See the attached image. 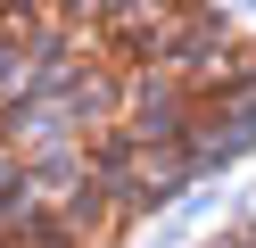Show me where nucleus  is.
<instances>
[{"label":"nucleus","mask_w":256,"mask_h":248,"mask_svg":"<svg viewBox=\"0 0 256 248\" xmlns=\"http://www.w3.org/2000/svg\"><path fill=\"white\" fill-rule=\"evenodd\" d=\"M256 149V33L215 9H0V248H132Z\"/></svg>","instance_id":"1"},{"label":"nucleus","mask_w":256,"mask_h":248,"mask_svg":"<svg viewBox=\"0 0 256 248\" xmlns=\"http://www.w3.org/2000/svg\"><path fill=\"white\" fill-rule=\"evenodd\" d=\"M198 248H256V207H248V215H240V223H223V231H215V240H198Z\"/></svg>","instance_id":"2"}]
</instances>
